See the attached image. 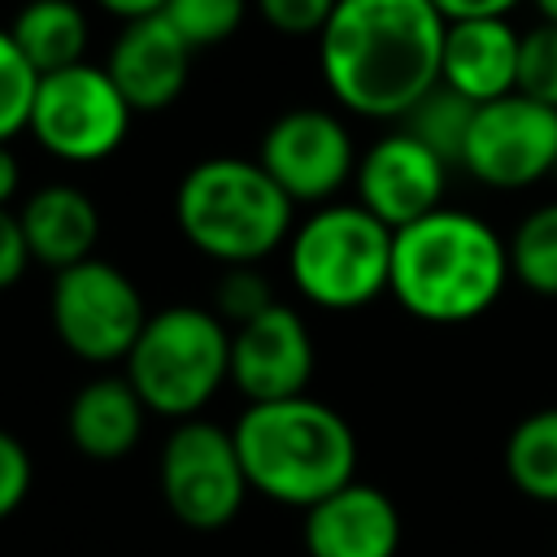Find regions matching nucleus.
Here are the masks:
<instances>
[{
    "label": "nucleus",
    "mask_w": 557,
    "mask_h": 557,
    "mask_svg": "<svg viewBox=\"0 0 557 557\" xmlns=\"http://www.w3.org/2000/svg\"><path fill=\"white\" fill-rule=\"evenodd\" d=\"M444 35L431 0H339L318 35V65L348 113L405 117L440 83Z\"/></svg>",
    "instance_id": "1"
},
{
    "label": "nucleus",
    "mask_w": 557,
    "mask_h": 557,
    "mask_svg": "<svg viewBox=\"0 0 557 557\" xmlns=\"http://www.w3.org/2000/svg\"><path fill=\"white\" fill-rule=\"evenodd\" d=\"M509 244L466 209H435L392 239V296L422 322H470L509 278Z\"/></svg>",
    "instance_id": "2"
},
{
    "label": "nucleus",
    "mask_w": 557,
    "mask_h": 557,
    "mask_svg": "<svg viewBox=\"0 0 557 557\" xmlns=\"http://www.w3.org/2000/svg\"><path fill=\"white\" fill-rule=\"evenodd\" d=\"M248 487L296 509H313L352 483L357 435L348 418L313 396L248 405L231 426Z\"/></svg>",
    "instance_id": "3"
},
{
    "label": "nucleus",
    "mask_w": 557,
    "mask_h": 557,
    "mask_svg": "<svg viewBox=\"0 0 557 557\" xmlns=\"http://www.w3.org/2000/svg\"><path fill=\"white\" fill-rule=\"evenodd\" d=\"M174 218L196 252L226 265H252L296 231L287 191L244 157L196 161L174 191Z\"/></svg>",
    "instance_id": "4"
},
{
    "label": "nucleus",
    "mask_w": 557,
    "mask_h": 557,
    "mask_svg": "<svg viewBox=\"0 0 557 557\" xmlns=\"http://www.w3.org/2000/svg\"><path fill=\"white\" fill-rule=\"evenodd\" d=\"M392 239L361 205H318L287 239V274L318 309H361L392 287Z\"/></svg>",
    "instance_id": "5"
},
{
    "label": "nucleus",
    "mask_w": 557,
    "mask_h": 557,
    "mask_svg": "<svg viewBox=\"0 0 557 557\" xmlns=\"http://www.w3.org/2000/svg\"><path fill=\"white\" fill-rule=\"evenodd\" d=\"M126 379L152 413L187 422L231 379V331L200 305L148 313V326L126 357Z\"/></svg>",
    "instance_id": "6"
},
{
    "label": "nucleus",
    "mask_w": 557,
    "mask_h": 557,
    "mask_svg": "<svg viewBox=\"0 0 557 557\" xmlns=\"http://www.w3.org/2000/svg\"><path fill=\"white\" fill-rule=\"evenodd\" d=\"M48 313L57 339L91 366L126 361L139 331L148 326V309L131 274L100 257L57 270Z\"/></svg>",
    "instance_id": "7"
},
{
    "label": "nucleus",
    "mask_w": 557,
    "mask_h": 557,
    "mask_svg": "<svg viewBox=\"0 0 557 557\" xmlns=\"http://www.w3.org/2000/svg\"><path fill=\"white\" fill-rule=\"evenodd\" d=\"M131 104L109 78L104 65H70L57 74L39 78L35 109H30V131L44 152L70 165H91L104 161L122 148L126 126H131Z\"/></svg>",
    "instance_id": "8"
},
{
    "label": "nucleus",
    "mask_w": 557,
    "mask_h": 557,
    "mask_svg": "<svg viewBox=\"0 0 557 557\" xmlns=\"http://www.w3.org/2000/svg\"><path fill=\"white\" fill-rule=\"evenodd\" d=\"M161 500L191 531L226 527L248 496V474L235 448V435L218 422L187 418L161 444Z\"/></svg>",
    "instance_id": "9"
},
{
    "label": "nucleus",
    "mask_w": 557,
    "mask_h": 557,
    "mask_svg": "<svg viewBox=\"0 0 557 557\" xmlns=\"http://www.w3.org/2000/svg\"><path fill=\"white\" fill-rule=\"evenodd\" d=\"M461 165L487 187H531L557 170V109L509 91L474 109Z\"/></svg>",
    "instance_id": "10"
},
{
    "label": "nucleus",
    "mask_w": 557,
    "mask_h": 557,
    "mask_svg": "<svg viewBox=\"0 0 557 557\" xmlns=\"http://www.w3.org/2000/svg\"><path fill=\"white\" fill-rule=\"evenodd\" d=\"M257 161L292 205H331V196L357 174L361 157L352 152V135L335 113L287 109L265 126Z\"/></svg>",
    "instance_id": "11"
},
{
    "label": "nucleus",
    "mask_w": 557,
    "mask_h": 557,
    "mask_svg": "<svg viewBox=\"0 0 557 557\" xmlns=\"http://www.w3.org/2000/svg\"><path fill=\"white\" fill-rule=\"evenodd\" d=\"M313 374V339L292 305H270L252 322L231 331V383L248 405L305 396Z\"/></svg>",
    "instance_id": "12"
},
{
    "label": "nucleus",
    "mask_w": 557,
    "mask_h": 557,
    "mask_svg": "<svg viewBox=\"0 0 557 557\" xmlns=\"http://www.w3.org/2000/svg\"><path fill=\"white\" fill-rule=\"evenodd\" d=\"M352 178H357V205L370 209L383 226L400 231L444 209L440 200H444L448 165L409 131H392L366 148Z\"/></svg>",
    "instance_id": "13"
},
{
    "label": "nucleus",
    "mask_w": 557,
    "mask_h": 557,
    "mask_svg": "<svg viewBox=\"0 0 557 557\" xmlns=\"http://www.w3.org/2000/svg\"><path fill=\"white\" fill-rule=\"evenodd\" d=\"M104 70L135 113H157L183 96L191 70V44L170 26L165 13L135 17L113 39Z\"/></svg>",
    "instance_id": "14"
},
{
    "label": "nucleus",
    "mask_w": 557,
    "mask_h": 557,
    "mask_svg": "<svg viewBox=\"0 0 557 557\" xmlns=\"http://www.w3.org/2000/svg\"><path fill=\"white\" fill-rule=\"evenodd\" d=\"M400 513L387 492L370 483H348L305 509V553L309 557H396Z\"/></svg>",
    "instance_id": "15"
},
{
    "label": "nucleus",
    "mask_w": 557,
    "mask_h": 557,
    "mask_svg": "<svg viewBox=\"0 0 557 557\" xmlns=\"http://www.w3.org/2000/svg\"><path fill=\"white\" fill-rule=\"evenodd\" d=\"M518 52H522V35L505 17L448 22L440 83L466 96L470 104L500 100L518 91Z\"/></svg>",
    "instance_id": "16"
},
{
    "label": "nucleus",
    "mask_w": 557,
    "mask_h": 557,
    "mask_svg": "<svg viewBox=\"0 0 557 557\" xmlns=\"http://www.w3.org/2000/svg\"><path fill=\"white\" fill-rule=\"evenodd\" d=\"M144 413H148V405L139 400V392L131 387L126 374H100L74 392L70 413H65V431L83 457L117 461L139 444Z\"/></svg>",
    "instance_id": "17"
},
{
    "label": "nucleus",
    "mask_w": 557,
    "mask_h": 557,
    "mask_svg": "<svg viewBox=\"0 0 557 557\" xmlns=\"http://www.w3.org/2000/svg\"><path fill=\"white\" fill-rule=\"evenodd\" d=\"M17 218L26 231L30 261L48 265L52 274L96 257L91 248L100 239V213L87 200V191H78L70 183H48L22 205Z\"/></svg>",
    "instance_id": "18"
},
{
    "label": "nucleus",
    "mask_w": 557,
    "mask_h": 557,
    "mask_svg": "<svg viewBox=\"0 0 557 557\" xmlns=\"http://www.w3.org/2000/svg\"><path fill=\"white\" fill-rule=\"evenodd\" d=\"M9 35L39 78L83 65V52H87V17L74 0H26Z\"/></svg>",
    "instance_id": "19"
},
{
    "label": "nucleus",
    "mask_w": 557,
    "mask_h": 557,
    "mask_svg": "<svg viewBox=\"0 0 557 557\" xmlns=\"http://www.w3.org/2000/svg\"><path fill=\"white\" fill-rule=\"evenodd\" d=\"M509 483L544 505H557V405L527 413L505 440Z\"/></svg>",
    "instance_id": "20"
},
{
    "label": "nucleus",
    "mask_w": 557,
    "mask_h": 557,
    "mask_svg": "<svg viewBox=\"0 0 557 557\" xmlns=\"http://www.w3.org/2000/svg\"><path fill=\"white\" fill-rule=\"evenodd\" d=\"M474 109L466 96H457L453 87L435 83L405 117H400V131H409L418 144H426L444 165H461V152H466V139H470V122H474Z\"/></svg>",
    "instance_id": "21"
},
{
    "label": "nucleus",
    "mask_w": 557,
    "mask_h": 557,
    "mask_svg": "<svg viewBox=\"0 0 557 557\" xmlns=\"http://www.w3.org/2000/svg\"><path fill=\"white\" fill-rule=\"evenodd\" d=\"M509 270L535 296H557V200L531 209L509 235Z\"/></svg>",
    "instance_id": "22"
},
{
    "label": "nucleus",
    "mask_w": 557,
    "mask_h": 557,
    "mask_svg": "<svg viewBox=\"0 0 557 557\" xmlns=\"http://www.w3.org/2000/svg\"><path fill=\"white\" fill-rule=\"evenodd\" d=\"M35 91H39V74L4 26L0 30V144H9L17 131L30 126Z\"/></svg>",
    "instance_id": "23"
},
{
    "label": "nucleus",
    "mask_w": 557,
    "mask_h": 557,
    "mask_svg": "<svg viewBox=\"0 0 557 557\" xmlns=\"http://www.w3.org/2000/svg\"><path fill=\"white\" fill-rule=\"evenodd\" d=\"M244 9H248V0H165L161 13L196 52V48H213V44L231 39L244 22Z\"/></svg>",
    "instance_id": "24"
},
{
    "label": "nucleus",
    "mask_w": 557,
    "mask_h": 557,
    "mask_svg": "<svg viewBox=\"0 0 557 557\" xmlns=\"http://www.w3.org/2000/svg\"><path fill=\"white\" fill-rule=\"evenodd\" d=\"M518 91L557 109V22H540L522 35L518 52Z\"/></svg>",
    "instance_id": "25"
},
{
    "label": "nucleus",
    "mask_w": 557,
    "mask_h": 557,
    "mask_svg": "<svg viewBox=\"0 0 557 557\" xmlns=\"http://www.w3.org/2000/svg\"><path fill=\"white\" fill-rule=\"evenodd\" d=\"M270 305H274L270 283H265L252 265H231L226 278L218 283V309H222V318H231L235 326L252 322V318L265 313Z\"/></svg>",
    "instance_id": "26"
},
{
    "label": "nucleus",
    "mask_w": 557,
    "mask_h": 557,
    "mask_svg": "<svg viewBox=\"0 0 557 557\" xmlns=\"http://www.w3.org/2000/svg\"><path fill=\"white\" fill-rule=\"evenodd\" d=\"M339 0H257L265 26L283 35H322Z\"/></svg>",
    "instance_id": "27"
},
{
    "label": "nucleus",
    "mask_w": 557,
    "mask_h": 557,
    "mask_svg": "<svg viewBox=\"0 0 557 557\" xmlns=\"http://www.w3.org/2000/svg\"><path fill=\"white\" fill-rule=\"evenodd\" d=\"M30 479H35V466H30L26 444L0 426V522L17 513V505L30 492Z\"/></svg>",
    "instance_id": "28"
},
{
    "label": "nucleus",
    "mask_w": 557,
    "mask_h": 557,
    "mask_svg": "<svg viewBox=\"0 0 557 557\" xmlns=\"http://www.w3.org/2000/svg\"><path fill=\"white\" fill-rule=\"evenodd\" d=\"M26 265H30V248H26L22 218L9 213V205H0V292L13 287Z\"/></svg>",
    "instance_id": "29"
},
{
    "label": "nucleus",
    "mask_w": 557,
    "mask_h": 557,
    "mask_svg": "<svg viewBox=\"0 0 557 557\" xmlns=\"http://www.w3.org/2000/svg\"><path fill=\"white\" fill-rule=\"evenodd\" d=\"M444 22H474V17H505L518 0H431Z\"/></svg>",
    "instance_id": "30"
},
{
    "label": "nucleus",
    "mask_w": 557,
    "mask_h": 557,
    "mask_svg": "<svg viewBox=\"0 0 557 557\" xmlns=\"http://www.w3.org/2000/svg\"><path fill=\"white\" fill-rule=\"evenodd\" d=\"M104 13L122 17V22H135V17H152L165 9V0H96Z\"/></svg>",
    "instance_id": "31"
},
{
    "label": "nucleus",
    "mask_w": 557,
    "mask_h": 557,
    "mask_svg": "<svg viewBox=\"0 0 557 557\" xmlns=\"http://www.w3.org/2000/svg\"><path fill=\"white\" fill-rule=\"evenodd\" d=\"M17 187H22V165L9 152V144H0V205H9L17 196Z\"/></svg>",
    "instance_id": "32"
},
{
    "label": "nucleus",
    "mask_w": 557,
    "mask_h": 557,
    "mask_svg": "<svg viewBox=\"0 0 557 557\" xmlns=\"http://www.w3.org/2000/svg\"><path fill=\"white\" fill-rule=\"evenodd\" d=\"M540 4V13H544V22H557V0H535Z\"/></svg>",
    "instance_id": "33"
}]
</instances>
